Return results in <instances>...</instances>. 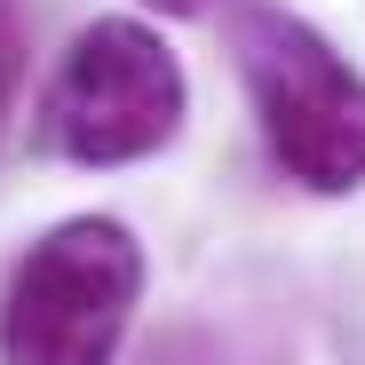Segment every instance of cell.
Here are the masks:
<instances>
[{"instance_id": "cell-1", "label": "cell", "mask_w": 365, "mask_h": 365, "mask_svg": "<svg viewBox=\"0 0 365 365\" xmlns=\"http://www.w3.org/2000/svg\"><path fill=\"white\" fill-rule=\"evenodd\" d=\"M230 64L255 96V119L278 167L310 191H357L365 182V80L334 56L318 24L286 9H230Z\"/></svg>"}, {"instance_id": "cell-2", "label": "cell", "mask_w": 365, "mask_h": 365, "mask_svg": "<svg viewBox=\"0 0 365 365\" xmlns=\"http://www.w3.org/2000/svg\"><path fill=\"white\" fill-rule=\"evenodd\" d=\"M143 294V247L111 215H72L16 262L0 294L9 365H111Z\"/></svg>"}, {"instance_id": "cell-3", "label": "cell", "mask_w": 365, "mask_h": 365, "mask_svg": "<svg viewBox=\"0 0 365 365\" xmlns=\"http://www.w3.org/2000/svg\"><path fill=\"white\" fill-rule=\"evenodd\" d=\"M182 111H191V88L175 48L135 16H103L64 48L40 96V151L72 167H128L175 143Z\"/></svg>"}, {"instance_id": "cell-4", "label": "cell", "mask_w": 365, "mask_h": 365, "mask_svg": "<svg viewBox=\"0 0 365 365\" xmlns=\"http://www.w3.org/2000/svg\"><path fill=\"white\" fill-rule=\"evenodd\" d=\"M24 72H32V16H24V0H0V135L16 119Z\"/></svg>"}, {"instance_id": "cell-5", "label": "cell", "mask_w": 365, "mask_h": 365, "mask_svg": "<svg viewBox=\"0 0 365 365\" xmlns=\"http://www.w3.org/2000/svg\"><path fill=\"white\" fill-rule=\"evenodd\" d=\"M143 9H159V16H199V9H215V0H143Z\"/></svg>"}]
</instances>
